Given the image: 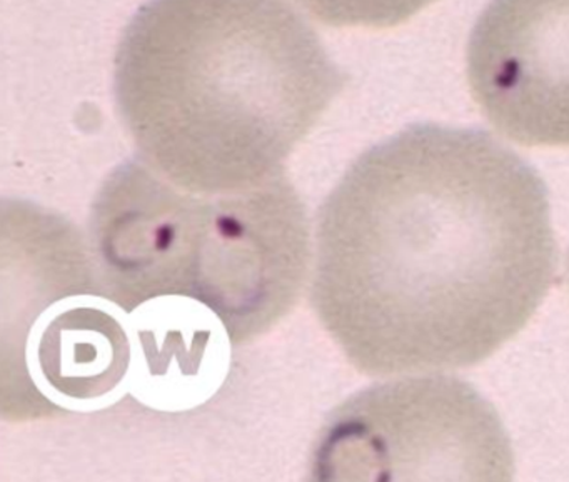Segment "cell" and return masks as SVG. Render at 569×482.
I'll return each instance as SVG.
<instances>
[{"label":"cell","mask_w":569,"mask_h":482,"mask_svg":"<svg viewBox=\"0 0 569 482\" xmlns=\"http://www.w3.org/2000/svg\"><path fill=\"white\" fill-rule=\"evenodd\" d=\"M548 189L476 129L416 124L359 155L319 209L312 304L358 371L471 368L555 279Z\"/></svg>","instance_id":"1"},{"label":"cell","mask_w":569,"mask_h":482,"mask_svg":"<svg viewBox=\"0 0 569 482\" xmlns=\"http://www.w3.org/2000/svg\"><path fill=\"white\" fill-rule=\"evenodd\" d=\"M346 84L289 0H148L114 59L138 158L201 194L282 172Z\"/></svg>","instance_id":"2"},{"label":"cell","mask_w":569,"mask_h":482,"mask_svg":"<svg viewBox=\"0 0 569 482\" xmlns=\"http://www.w3.org/2000/svg\"><path fill=\"white\" fill-rule=\"evenodd\" d=\"M91 252L126 311L152 299H191L218 315L232 344H244L298 301L311 239L284 171L254 188L201 194L136 158L96 195Z\"/></svg>","instance_id":"3"},{"label":"cell","mask_w":569,"mask_h":482,"mask_svg":"<svg viewBox=\"0 0 569 482\" xmlns=\"http://www.w3.org/2000/svg\"><path fill=\"white\" fill-rule=\"evenodd\" d=\"M459 478L509 479L512 455L491 405L465 382L415 379L349 399L326 424L315 478L402 479L419 469Z\"/></svg>","instance_id":"4"},{"label":"cell","mask_w":569,"mask_h":482,"mask_svg":"<svg viewBox=\"0 0 569 482\" xmlns=\"http://www.w3.org/2000/svg\"><path fill=\"white\" fill-rule=\"evenodd\" d=\"M466 74L499 134L569 148V0H491L469 36Z\"/></svg>","instance_id":"5"},{"label":"cell","mask_w":569,"mask_h":482,"mask_svg":"<svg viewBox=\"0 0 569 482\" xmlns=\"http://www.w3.org/2000/svg\"><path fill=\"white\" fill-rule=\"evenodd\" d=\"M312 18L332 28H392L435 0H296Z\"/></svg>","instance_id":"6"}]
</instances>
